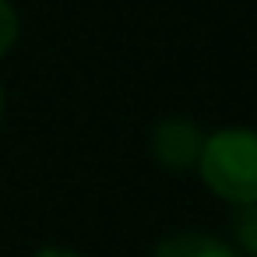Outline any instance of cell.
<instances>
[{
	"mask_svg": "<svg viewBox=\"0 0 257 257\" xmlns=\"http://www.w3.org/2000/svg\"><path fill=\"white\" fill-rule=\"evenodd\" d=\"M0 120H4V85H0Z\"/></svg>",
	"mask_w": 257,
	"mask_h": 257,
	"instance_id": "obj_7",
	"label": "cell"
},
{
	"mask_svg": "<svg viewBox=\"0 0 257 257\" xmlns=\"http://www.w3.org/2000/svg\"><path fill=\"white\" fill-rule=\"evenodd\" d=\"M18 43V11L11 0H0V60H4Z\"/></svg>",
	"mask_w": 257,
	"mask_h": 257,
	"instance_id": "obj_5",
	"label": "cell"
},
{
	"mask_svg": "<svg viewBox=\"0 0 257 257\" xmlns=\"http://www.w3.org/2000/svg\"><path fill=\"white\" fill-rule=\"evenodd\" d=\"M229 229H232V239L257 257V204H239L229 218Z\"/></svg>",
	"mask_w": 257,
	"mask_h": 257,
	"instance_id": "obj_4",
	"label": "cell"
},
{
	"mask_svg": "<svg viewBox=\"0 0 257 257\" xmlns=\"http://www.w3.org/2000/svg\"><path fill=\"white\" fill-rule=\"evenodd\" d=\"M152 257H236V250L204 232H176L155 246Z\"/></svg>",
	"mask_w": 257,
	"mask_h": 257,
	"instance_id": "obj_3",
	"label": "cell"
},
{
	"mask_svg": "<svg viewBox=\"0 0 257 257\" xmlns=\"http://www.w3.org/2000/svg\"><path fill=\"white\" fill-rule=\"evenodd\" d=\"M32 257H78L74 250H60V246H46V250H39V253H32Z\"/></svg>",
	"mask_w": 257,
	"mask_h": 257,
	"instance_id": "obj_6",
	"label": "cell"
},
{
	"mask_svg": "<svg viewBox=\"0 0 257 257\" xmlns=\"http://www.w3.org/2000/svg\"><path fill=\"white\" fill-rule=\"evenodd\" d=\"M197 173L211 194L239 204H257V131L253 127H222L204 138Z\"/></svg>",
	"mask_w": 257,
	"mask_h": 257,
	"instance_id": "obj_1",
	"label": "cell"
},
{
	"mask_svg": "<svg viewBox=\"0 0 257 257\" xmlns=\"http://www.w3.org/2000/svg\"><path fill=\"white\" fill-rule=\"evenodd\" d=\"M148 145H152V155L159 159V166H166L173 173H183V169L197 166L201 148H204V131L194 120L169 116V120H159L152 127V141Z\"/></svg>",
	"mask_w": 257,
	"mask_h": 257,
	"instance_id": "obj_2",
	"label": "cell"
}]
</instances>
